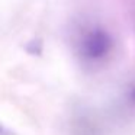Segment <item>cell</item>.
Wrapping results in <instances>:
<instances>
[{"label":"cell","instance_id":"cell-1","mask_svg":"<svg viewBox=\"0 0 135 135\" xmlns=\"http://www.w3.org/2000/svg\"><path fill=\"white\" fill-rule=\"evenodd\" d=\"M113 48V39L110 33L103 28L94 26L86 31L79 41V52L90 62L103 61Z\"/></svg>","mask_w":135,"mask_h":135}]
</instances>
